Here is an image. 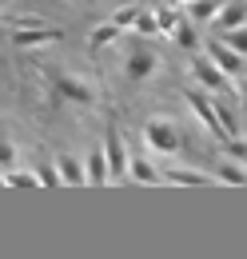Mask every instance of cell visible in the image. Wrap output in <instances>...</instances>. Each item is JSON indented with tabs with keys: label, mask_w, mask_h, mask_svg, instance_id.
Listing matches in <instances>:
<instances>
[{
	"label": "cell",
	"mask_w": 247,
	"mask_h": 259,
	"mask_svg": "<svg viewBox=\"0 0 247 259\" xmlns=\"http://www.w3.org/2000/svg\"><path fill=\"white\" fill-rule=\"evenodd\" d=\"M219 40H223L227 48H235L239 56H247V24L243 28H231V32H219Z\"/></svg>",
	"instance_id": "cell-22"
},
{
	"label": "cell",
	"mask_w": 247,
	"mask_h": 259,
	"mask_svg": "<svg viewBox=\"0 0 247 259\" xmlns=\"http://www.w3.org/2000/svg\"><path fill=\"white\" fill-rule=\"evenodd\" d=\"M184 96H187V108H191V112L199 116V124H203L208 132H212V136H216L219 144H223V140H231V136H227V128H223V120H219V108H216V100L208 96L203 88H187Z\"/></svg>",
	"instance_id": "cell-4"
},
{
	"label": "cell",
	"mask_w": 247,
	"mask_h": 259,
	"mask_svg": "<svg viewBox=\"0 0 247 259\" xmlns=\"http://www.w3.org/2000/svg\"><path fill=\"white\" fill-rule=\"evenodd\" d=\"M60 36H64L60 28L40 24V28H16V32H12V44H16V48H48V44H56Z\"/></svg>",
	"instance_id": "cell-8"
},
{
	"label": "cell",
	"mask_w": 247,
	"mask_h": 259,
	"mask_svg": "<svg viewBox=\"0 0 247 259\" xmlns=\"http://www.w3.org/2000/svg\"><path fill=\"white\" fill-rule=\"evenodd\" d=\"M104 156H108L112 180H128V163H132V156H128V148H124V136H120L116 124H108V132H104Z\"/></svg>",
	"instance_id": "cell-6"
},
{
	"label": "cell",
	"mask_w": 247,
	"mask_h": 259,
	"mask_svg": "<svg viewBox=\"0 0 247 259\" xmlns=\"http://www.w3.org/2000/svg\"><path fill=\"white\" fill-rule=\"evenodd\" d=\"M84 4H100V0H84Z\"/></svg>",
	"instance_id": "cell-30"
},
{
	"label": "cell",
	"mask_w": 247,
	"mask_h": 259,
	"mask_svg": "<svg viewBox=\"0 0 247 259\" xmlns=\"http://www.w3.org/2000/svg\"><path fill=\"white\" fill-rule=\"evenodd\" d=\"M4 180H8V188H44L36 171H20V167H8Z\"/></svg>",
	"instance_id": "cell-20"
},
{
	"label": "cell",
	"mask_w": 247,
	"mask_h": 259,
	"mask_svg": "<svg viewBox=\"0 0 247 259\" xmlns=\"http://www.w3.org/2000/svg\"><path fill=\"white\" fill-rule=\"evenodd\" d=\"M219 8H223L219 0H191V4H187V16H191L195 24H208V28H212V20L219 16Z\"/></svg>",
	"instance_id": "cell-14"
},
{
	"label": "cell",
	"mask_w": 247,
	"mask_h": 259,
	"mask_svg": "<svg viewBox=\"0 0 247 259\" xmlns=\"http://www.w3.org/2000/svg\"><path fill=\"white\" fill-rule=\"evenodd\" d=\"M128 180H136V184H163V171H155L148 160H132L128 163Z\"/></svg>",
	"instance_id": "cell-16"
},
{
	"label": "cell",
	"mask_w": 247,
	"mask_h": 259,
	"mask_svg": "<svg viewBox=\"0 0 247 259\" xmlns=\"http://www.w3.org/2000/svg\"><path fill=\"white\" fill-rule=\"evenodd\" d=\"M223 156H231V160L247 163V140H243V136H231V140H223Z\"/></svg>",
	"instance_id": "cell-24"
},
{
	"label": "cell",
	"mask_w": 247,
	"mask_h": 259,
	"mask_svg": "<svg viewBox=\"0 0 247 259\" xmlns=\"http://www.w3.org/2000/svg\"><path fill=\"white\" fill-rule=\"evenodd\" d=\"M144 4H163V0H144Z\"/></svg>",
	"instance_id": "cell-28"
},
{
	"label": "cell",
	"mask_w": 247,
	"mask_h": 259,
	"mask_svg": "<svg viewBox=\"0 0 247 259\" xmlns=\"http://www.w3.org/2000/svg\"><path fill=\"white\" fill-rule=\"evenodd\" d=\"M132 32H140V36H163V32H159V16H155L152 4H144V8H140V16H136Z\"/></svg>",
	"instance_id": "cell-17"
},
{
	"label": "cell",
	"mask_w": 247,
	"mask_h": 259,
	"mask_svg": "<svg viewBox=\"0 0 247 259\" xmlns=\"http://www.w3.org/2000/svg\"><path fill=\"white\" fill-rule=\"evenodd\" d=\"M239 88H243V96H247V76H243V80H239Z\"/></svg>",
	"instance_id": "cell-26"
},
{
	"label": "cell",
	"mask_w": 247,
	"mask_h": 259,
	"mask_svg": "<svg viewBox=\"0 0 247 259\" xmlns=\"http://www.w3.org/2000/svg\"><path fill=\"white\" fill-rule=\"evenodd\" d=\"M172 40H176L184 52H191V56H195V52H199V44H203V40H199V32H195V20H187V16H180V20H176Z\"/></svg>",
	"instance_id": "cell-13"
},
{
	"label": "cell",
	"mask_w": 247,
	"mask_h": 259,
	"mask_svg": "<svg viewBox=\"0 0 247 259\" xmlns=\"http://www.w3.org/2000/svg\"><path fill=\"white\" fill-rule=\"evenodd\" d=\"M120 32H124V28H116L112 20H104V24H100V28H96V32L88 36V44H92V52H100V48H108V44H116V40H120Z\"/></svg>",
	"instance_id": "cell-18"
},
{
	"label": "cell",
	"mask_w": 247,
	"mask_h": 259,
	"mask_svg": "<svg viewBox=\"0 0 247 259\" xmlns=\"http://www.w3.org/2000/svg\"><path fill=\"white\" fill-rule=\"evenodd\" d=\"M40 76L48 80L52 100H60V104H80V108H92L96 104V92H92L88 80H80V76H72V72H64V68H52V64H40Z\"/></svg>",
	"instance_id": "cell-1"
},
{
	"label": "cell",
	"mask_w": 247,
	"mask_h": 259,
	"mask_svg": "<svg viewBox=\"0 0 247 259\" xmlns=\"http://www.w3.org/2000/svg\"><path fill=\"white\" fill-rule=\"evenodd\" d=\"M212 176L208 171H195V167H168L163 171V184H176V188H203Z\"/></svg>",
	"instance_id": "cell-12"
},
{
	"label": "cell",
	"mask_w": 247,
	"mask_h": 259,
	"mask_svg": "<svg viewBox=\"0 0 247 259\" xmlns=\"http://www.w3.org/2000/svg\"><path fill=\"white\" fill-rule=\"evenodd\" d=\"M191 76H195V84H199L203 92H212V96H231V84H235V80L223 76L208 52H203V56H199V52L191 56Z\"/></svg>",
	"instance_id": "cell-3"
},
{
	"label": "cell",
	"mask_w": 247,
	"mask_h": 259,
	"mask_svg": "<svg viewBox=\"0 0 247 259\" xmlns=\"http://www.w3.org/2000/svg\"><path fill=\"white\" fill-rule=\"evenodd\" d=\"M56 160V171H60V188H80V184H88V171H84V160H76V156H52Z\"/></svg>",
	"instance_id": "cell-10"
},
{
	"label": "cell",
	"mask_w": 247,
	"mask_h": 259,
	"mask_svg": "<svg viewBox=\"0 0 247 259\" xmlns=\"http://www.w3.org/2000/svg\"><path fill=\"white\" fill-rule=\"evenodd\" d=\"M0 188H8V180H4V171H0Z\"/></svg>",
	"instance_id": "cell-27"
},
{
	"label": "cell",
	"mask_w": 247,
	"mask_h": 259,
	"mask_svg": "<svg viewBox=\"0 0 247 259\" xmlns=\"http://www.w3.org/2000/svg\"><path fill=\"white\" fill-rule=\"evenodd\" d=\"M247 24V0H227L219 8V16L212 20V32H231V28H243Z\"/></svg>",
	"instance_id": "cell-9"
},
{
	"label": "cell",
	"mask_w": 247,
	"mask_h": 259,
	"mask_svg": "<svg viewBox=\"0 0 247 259\" xmlns=\"http://www.w3.org/2000/svg\"><path fill=\"white\" fill-rule=\"evenodd\" d=\"M144 140H148V148H152L155 156H176V152L184 148L180 128H176L168 116H152V120L144 124Z\"/></svg>",
	"instance_id": "cell-2"
},
{
	"label": "cell",
	"mask_w": 247,
	"mask_h": 259,
	"mask_svg": "<svg viewBox=\"0 0 247 259\" xmlns=\"http://www.w3.org/2000/svg\"><path fill=\"white\" fill-rule=\"evenodd\" d=\"M172 4H191V0H172Z\"/></svg>",
	"instance_id": "cell-29"
},
{
	"label": "cell",
	"mask_w": 247,
	"mask_h": 259,
	"mask_svg": "<svg viewBox=\"0 0 247 259\" xmlns=\"http://www.w3.org/2000/svg\"><path fill=\"white\" fill-rule=\"evenodd\" d=\"M155 68H159V56H155L152 48H144V44H136V48L128 52V60H124V72H128V80H132V84L152 80Z\"/></svg>",
	"instance_id": "cell-7"
},
{
	"label": "cell",
	"mask_w": 247,
	"mask_h": 259,
	"mask_svg": "<svg viewBox=\"0 0 247 259\" xmlns=\"http://www.w3.org/2000/svg\"><path fill=\"white\" fill-rule=\"evenodd\" d=\"M84 171H88V184L92 188H104L108 180H112V171H108V156H104V148H96L84 156Z\"/></svg>",
	"instance_id": "cell-11"
},
{
	"label": "cell",
	"mask_w": 247,
	"mask_h": 259,
	"mask_svg": "<svg viewBox=\"0 0 247 259\" xmlns=\"http://www.w3.org/2000/svg\"><path fill=\"white\" fill-rule=\"evenodd\" d=\"M140 8H144V0H132V4H120V8H116V12L108 16V20H112L116 28H124V32H128V28L136 24V16H140Z\"/></svg>",
	"instance_id": "cell-19"
},
{
	"label": "cell",
	"mask_w": 247,
	"mask_h": 259,
	"mask_svg": "<svg viewBox=\"0 0 247 259\" xmlns=\"http://www.w3.org/2000/svg\"><path fill=\"white\" fill-rule=\"evenodd\" d=\"M155 16H159V32H163V36L176 32V20H180V16H176L172 4H155Z\"/></svg>",
	"instance_id": "cell-23"
},
{
	"label": "cell",
	"mask_w": 247,
	"mask_h": 259,
	"mask_svg": "<svg viewBox=\"0 0 247 259\" xmlns=\"http://www.w3.org/2000/svg\"><path fill=\"white\" fill-rule=\"evenodd\" d=\"M216 180H219V184H231V188H243V184H247V171H243V163L219 160L216 163Z\"/></svg>",
	"instance_id": "cell-15"
},
{
	"label": "cell",
	"mask_w": 247,
	"mask_h": 259,
	"mask_svg": "<svg viewBox=\"0 0 247 259\" xmlns=\"http://www.w3.org/2000/svg\"><path fill=\"white\" fill-rule=\"evenodd\" d=\"M0 167H16V148L0 136Z\"/></svg>",
	"instance_id": "cell-25"
},
{
	"label": "cell",
	"mask_w": 247,
	"mask_h": 259,
	"mask_svg": "<svg viewBox=\"0 0 247 259\" xmlns=\"http://www.w3.org/2000/svg\"><path fill=\"white\" fill-rule=\"evenodd\" d=\"M36 176L44 188H60V171H56V160H40L36 163Z\"/></svg>",
	"instance_id": "cell-21"
},
{
	"label": "cell",
	"mask_w": 247,
	"mask_h": 259,
	"mask_svg": "<svg viewBox=\"0 0 247 259\" xmlns=\"http://www.w3.org/2000/svg\"><path fill=\"white\" fill-rule=\"evenodd\" d=\"M208 56H212V60H216V68L223 72V76H231L235 84L247 76V56H239L235 48H227L219 36H212V40H208Z\"/></svg>",
	"instance_id": "cell-5"
}]
</instances>
